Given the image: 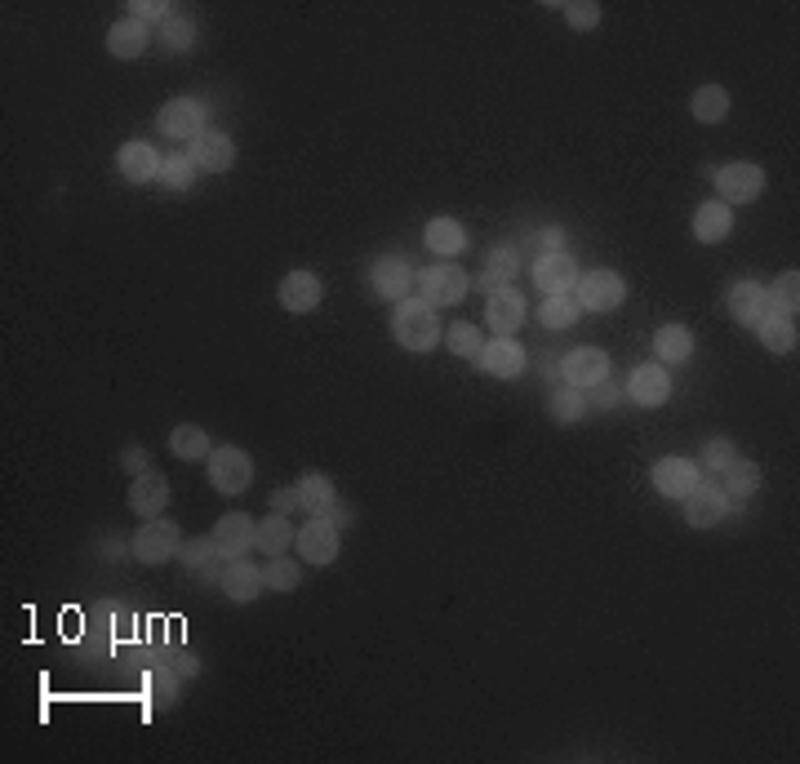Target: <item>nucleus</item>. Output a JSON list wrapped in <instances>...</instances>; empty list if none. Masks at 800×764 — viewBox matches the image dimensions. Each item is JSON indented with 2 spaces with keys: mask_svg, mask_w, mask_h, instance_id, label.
Returning a JSON list of instances; mask_svg holds the SVG:
<instances>
[{
  "mask_svg": "<svg viewBox=\"0 0 800 764\" xmlns=\"http://www.w3.org/2000/svg\"><path fill=\"white\" fill-rule=\"evenodd\" d=\"M392 339H397L404 352L422 356V352H436V343L445 339V325H440V312L431 303H422L418 294L400 298L397 312H392Z\"/></svg>",
  "mask_w": 800,
  "mask_h": 764,
  "instance_id": "1",
  "label": "nucleus"
},
{
  "mask_svg": "<svg viewBox=\"0 0 800 764\" xmlns=\"http://www.w3.org/2000/svg\"><path fill=\"white\" fill-rule=\"evenodd\" d=\"M205 129H209V107H205V98H196V94L169 98V102L156 111V134L169 138V143H187V147H192Z\"/></svg>",
  "mask_w": 800,
  "mask_h": 764,
  "instance_id": "2",
  "label": "nucleus"
},
{
  "mask_svg": "<svg viewBox=\"0 0 800 764\" xmlns=\"http://www.w3.org/2000/svg\"><path fill=\"white\" fill-rule=\"evenodd\" d=\"M467 290H471V272H462L458 263H431L413 281V294L431 307H458L467 298Z\"/></svg>",
  "mask_w": 800,
  "mask_h": 764,
  "instance_id": "3",
  "label": "nucleus"
},
{
  "mask_svg": "<svg viewBox=\"0 0 800 764\" xmlns=\"http://www.w3.org/2000/svg\"><path fill=\"white\" fill-rule=\"evenodd\" d=\"M574 298L583 307V316H605V312H618L627 303V276L623 272H609V267H596V272H583L578 285H574Z\"/></svg>",
  "mask_w": 800,
  "mask_h": 764,
  "instance_id": "4",
  "label": "nucleus"
},
{
  "mask_svg": "<svg viewBox=\"0 0 800 764\" xmlns=\"http://www.w3.org/2000/svg\"><path fill=\"white\" fill-rule=\"evenodd\" d=\"M178 547H183V533H178V520H169V516L143 520V525H138V533L129 538V556H134L138 565H147V569H156V565L174 560V556H178Z\"/></svg>",
  "mask_w": 800,
  "mask_h": 764,
  "instance_id": "5",
  "label": "nucleus"
},
{
  "mask_svg": "<svg viewBox=\"0 0 800 764\" xmlns=\"http://www.w3.org/2000/svg\"><path fill=\"white\" fill-rule=\"evenodd\" d=\"M205 471H209V484L232 498L254 484V458L241 444H214V453L205 458Z\"/></svg>",
  "mask_w": 800,
  "mask_h": 764,
  "instance_id": "6",
  "label": "nucleus"
},
{
  "mask_svg": "<svg viewBox=\"0 0 800 764\" xmlns=\"http://www.w3.org/2000/svg\"><path fill=\"white\" fill-rule=\"evenodd\" d=\"M712 183H716V196L725 205H748V200H757L765 192L770 178H765V169L757 160H730V165L712 169Z\"/></svg>",
  "mask_w": 800,
  "mask_h": 764,
  "instance_id": "7",
  "label": "nucleus"
},
{
  "mask_svg": "<svg viewBox=\"0 0 800 764\" xmlns=\"http://www.w3.org/2000/svg\"><path fill=\"white\" fill-rule=\"evenodd\" d=\"M294 547H299V560H308V565H334L339 551H343V529L330 516H312L299 529Z\"/></svg>",
  "mask_w": 800,
  "mask_h": 764,
  "instance_id": "8",
  "label": "nucleus"
},
{
  "mask_svg": "<svg viewBox=\"0 0 800 764\" xmlns=\"http://www.w3.org/2000/svg\"><path fill=\"white\" fill-rule=\"evenodd\" d=\"M413 281H418V272H413V263L404 254H383V258L370 263V290L392 307L413 294Z\"/></svg>",
  "mask_w": 800,
  "mask_h": 764,
  "instance_id": "9",
  "label": "nucleus"
},
{
  "mask_svg": "<svg viewBox=\"0 0 800 764\" xmlns=\"http://www.w3.org/2000/svg\"><path fill=\"white\" fill-rule=\"evenodd\" d=\"M525 316H529V303L516 285H498L494 294H485V325L494 330V339H516Z\"/></svg>",
  "mask_w": 800,
  "mask_h": 764,
  "instance_id": "10",
  "label": "nucleus"
},
{
  "mask_svg": "<svg viewBox=\"0 0 800 764\" xmlns=\"http://www.w3.org/2000/svg\"><path fill=\"white\" fill-rule=\"evenodd\" d=\"M681 502H685V525H690V529H721L725 516L734 511V502L725 498V489H721V484H703V480H699Z\"/></svg>",
  "mask_w": 800,
  "mask_h": 764,
  "instance_id": "11",
  "label": "nucleus"
},
{
  "mask_svg": "<svg viewBox=\"0 0 800 764\" xmlns=\"http://www.w3.org/2000/svg\"><path fill=\"white\" fill-rule=\"evenodd\" d=\"M529 276H534V285H538V294L547 298V294H574V285H578L583 272H578V258H574V254L552 249V254H538V258H534Z\"/></svg>",
  "mask_w": 800,
  "mask_h": 764,
  "instance_id": "12",
  "label": "nucleus"
},
{
  "mask_svg": "<svg viewBox=\"0 0 800 764\" xmlns=\"http://www.w3.org/2000/svg\"><path fill=\"white\" fill-rule=\"evenodd\" d=\"M276 298H281V307H285L290 316H312V312L325 303V285H321L316 272L299 267V272H285V276H281Z\"/></svg>",
  "mask_w": 800,
  "mask_h": 764,
  "instance_id": "13",
  "label": "nucleus"
},
{
  "mask_svg": "<svg viewBox=\"0 0 800 764\" xmlns=\"http://www.w3.org/2000/svg\"><path fill=\"white\" fill-rule=\"evenodd\" d=\"M725 307H730L734 325H743V330H761V325L774 316V312H770V294H765V285H761V281H752V276L730 285Z\"/></svg>",
  "mask_w": 800,
  "mask_h": 764,
  "instance_id": "14",
  "label": "nucleus"
},
{
  "mask_svg": "<svg viewBox=\"0 0 800 764\" xmlns=\"http://www.w3.org/2000/svg\"><path fill=\"white\" fill-rule=\"evenodd\" d=\"M703 480V467L694 462V458H685V453H667V458H658L654 467H650V484L663 493V498H685L694 484Z\"/></svg>",
  "mask_w": 800,
  "mask_h": 764,
  "instance_id": "15",
  "label": "nucleus"
},
{
  "mask_svg": "<svg viewBox=\"0 0 800 764\" xmlns=\"http://www.w3.org/2000/svg\"><path fill=\"white\" fill-rule=\"evenodd\" d=\"M623 391H627L632 404H641V409H658V404L672 400V374H667V365L645 361V365H636V370L627 374Z\"/></svg>",
  "mask_w": 800,
  "mask_h": 764,
  "instance_id": "16",
  "label": "nucleus"
},
{
  "mask_svg": "<svg viewBox=\"0 0 800 764\" xmlns=\"http://www.w3.org/2000/svg\"><path fill=\"white\" fill-rule=\"evenodd\" d=\"M160 160H165V156H160L147 138H129V143L116 147V174H120L125 183H134V187L156 183V178H160Z\"/></svg>",
  "mask_w": 800,
  "mask_h": 764,
  "instance_id": "17",
  "label": "nucleus"
},
{
  "mask_svg": "<svg viewBox=\"0 0 800 764\" xmlns=\"http://www.w3.org/2000/svg\"><path fill=\"white\" fill-rule=\"evenodd\" d=\"M254 533H258V520L245 516V511H227V516L209 529V538H214V547H218L223 560H245V556L254 551Z\"/></svg>",
  "mask_w": 800,
  "mask_h": 764,
  "instance_id": "18",
  "label": "nucleus"
},
{
  "mask_svg": "<svg viewBox=\"0 0 800 764\" xmlns=\"http://www.w3.org/2000/svg\"><path fill=\"white\" fill-rule=\"evenodd\" d=\"M125 502H129V511H134L138 520H156V516H165V507H169V480H165V471L152 467V471L134 476Z\"/></svg>",
  "mask_w": 800,
  "mask_h": 764,
  "instance_id": "19",
  "label": "nucleus"
},
{
  "mask_svg": "<svg viewBox=\"0 0 800 764\" xmlns=\"http://www.w3.org/2000/svg\"><path fill=\"white\" fill-rule=\"evenodd\" d=\"M560 382L578 386V391H592L596 382H609V356L601 347H574L560 356Z\"/></svg>",
  "mask_w": 800,
  "mask_h": 764,
  "instance_id": "20",
  "label": "nucleus"
},
{
  "mask_svg": "<svg viewBox=\"0 0 800 764\" xmlns=\"http://www.w3.org/2000/svg\"><path fill=\"white\" fill-rule=\"evenodd\" d=\"M187 156L196 160L201 174H227V169L236 165V143H232V134H223V129H205V134L187 147Z\"/></svg>",
  "mask_w": 800,
  "mask_h": 764,
  "instance_id": "21",
  "label": "nucleus"
},
{
  "mask_svg": "<svg viewBox=\"0 0 800 764\" xmlns=\"http://www.w3.org/2000/svg\"><path fill=\"white\" fill-rule=\"evenodd\" d=\"M694 241L699 245H721V241H730L734 236V205H725L721 196H712V200H703L699 209H694Z\"/></svg>",
  "mask_w": 800,
  "mask_h": 764,
  "instance_id": "22",
  "label": "nucleus"
},
{
  "mask_svg": "<svg viewBox=\"0 0 800 764\" xmlns=\"http://www.w3.org/2000/svg\"><path fill=\"white\" fill-rule=\"evenodd\" d=\"M489 379H520L525 374V365H529V356H525V347L516 343V339H494V343H485V352H480V361H476Z\"/></svg>",
  "mask_w": 800,
  "mask_h": 764,
  "instance_id": "23",
  "label": "nucleus"
},
{
  "mask_svg": "<svg viewBox=\"0 0 800 764\" xmlns=\"http://www.w3.org/2000/svg\"><path fill=\"white\" fill-rule=\"evenodd\" d=\"M263 591H267V578H263V569H258L254 560H227V569H223V596H227L232 605H254Z\"/></svg>",
  "mask_w": 800,
  "mask_h": 764,
  "instance_id": "24",
  "label": "nucleus"
},
{
  "mask_svg": "<svg viewBox=\"0 0 800 764\" xmlns=\"http://www.w3.org/2000/svg\"><path fill=\"white\" fill-rule=\"evenodd\" d=\"M147 45H152V27H143L138 18H116L111 27H107V53L111 58H143L147 53Z\"/></svg>",
  "mask_w": 800,
  "mask_h": 764,
  "instance_id": "25",
  "label": "nucleus"
},
{
  "mask_svg": "<svg viewBox=\"0 0 800 764\" xmlns=\"http://www.w3.org/2000/svg\"><path fill=\"white\" fill-rule=\"evenodd\" d=\"M422 245H427L436 258L453 263V258L471 245V236H467V227H462L458 218H431V223L422 227Z\"/></svg>",
  "mask_w": 800,
  "mask_h": 764,
  "instance_id": "26",
  "label": "nucleus"
},
{
  "mask_svg": "<svg viewBox=\"0 0 800 764\" xmlns=\"http://www.w3.org/2000/svg\"><path fill=\"white\" fill-rule=\"evenodd\" d=\"M294 516H285V511H267L263 520H258V533H254V547L267 556V560H276V556H290V547H294Z\"/></svg>",
  "mask_w": 800,
  "mask_h": 764,
  "instance_id": "27",
  "label": "nucleus"
},
{
  "mask_svg": "<svg viewBox=\"0 0 800 764\" xmlns=\"http://www.w3.org/2000/svg\"><path fill=\"white\" fill-rule=\"evenodd\" d=\"M147 703H152V712H169L174 703H178V689H183V676L165 663V654H156L152 658V667H147Z\"/></svg>",
  "mask_w": 800,
  "mask_h": 764,
  "instance_id": "28",
  "label": "nucleus"
},
{
  "mask_svg": "<svg viewBox=\"0 0 800 764\" xmlns=\"http://www.w3.org/2000/svg\"><path fill=\"white\" fill-rule=\"evenodd\" d=\"M694 356V330L690 325H658L654 330V361L658 365H685Z\"/></svg>",
  "mask_w": 800,
  "mask_h": 764,
  "instance_id": "29",
  "label": "nucleus"
},
{
  "mask_svg": "<svg viewBox=\"0 0 800 764\" xmlns=\"http://www.w3.org/2000/svg\"><path fill=\"white\" fill-rule=\"evenodd\" d=\"M334 502H339V489H334V480H330L325 471H303V476H299V511H308V516H330Z\"/></svg>",
  "mask_w": 800,
  "mask_h": 764,
  "instance_id": "30",
  "label": "nucleus"
},
{
  "mask_svg": "<svg viewBox=\"0 0 800 764\" xmlns=\"http://www.w3.org/2000/svg\"><path fill=\"white\" fill-rule=\"evenodd\" d=\"M169 453H174L178 462H205V458L214 453V440H209V431H205L201 422H178V427L169 431Z\"/></svg>",
  "mask_w": 800,
  "mask_h": 764,
  "instance_id": "31",
  "label": "nucleus"
},
{
  "mask_svg": "<svg viewBox=\"0 0 800 764\" xmlns=\"http://www.w3.org/2000/svg\"><path fill=\"white\" fill-rule=\"evenodd\" d=\"M730 107H734V98H730L725 85H699L694 98H690V116L699 125H721L730 116Z\"/></svg>",
  "mask_w": 800,
  "mask_h": 764,
  "instance_id": "32",
  "label": "nucleus"
},
{
  "mask_svg": "<svg viewBox=\"0 0 800 764\" xmlns=\"http://www.w3.org/2000/svg\"><path fill=\"white\" fill-rule=\"evenodd\" d=\"M547 413H552V422H560V427L583 422V418H587V391H578V386H569V382H556V386L547 391Z\"/></svg>",
  "mask_w": 800,
  "mask_h": 764,
  "instance_id": "33",
  "label": "nucleus"
},
{
  "mask_svg": "<svg viewBox=\"0 0 800 764\" xmlns=\"http://www.w3.org/2000/svg\"><path fill=\"white\" fill-rule=\"evenodd\" d=\"M721 476H725V484H721V489H725V498H730L734 507H739V502H748V498H757V489H761V467H757L752 458H734Z\"/></svg>",
  "mask_w": 800,
  "mask_h": 764,
  "instance_id": "34",
  "label": "nucleus"
},
{
  "mask_svg": "<svg viewBox=\"0 0 800 764\" xmlns=\"http://www.w3.org/2000/svg\"><path fill=\"white\" fill-rule=\"evenodd\" d=\"M578 316H583V307H578V298H574V294H547V298H543V307H538V325H543V330H552V334L574 330V325H578Z\"/></svg>",
  "mask_w": 800,
  "mask_h": 764,
  "instance_id": "35",
  "label": "nucleus"
},
{
  "mask_svg": "<svg viewBox=\"0 0 800 764\" xmlns=\"http://www.w3.org/2000/svg\"><path fill=\"white\" fill-rule=\"evenodd\" d=\"M196 178H201V169H196V160L187 156V151H169L165 160H160V187H169V192H187V187H196Z\"/></svg>",
  "mask_w": 800,
  "mask_h": 764,
  "instance_id": "36",
  "label": "nucleus"
},
{
  "mask_svg": "<svg viewBox=\"0 0 800 764\" xmlns=\"http://www.w3.org/2000/svg\"><path fill=\"white\" fill-rule=\"evenodd\" d=\"M765 294H770V312H774V316H788V321H797V312H800V272H783V276H774V285H765Z\"/></svg>",
  "mask_w": 800,
  "mask_h": 764,
  "instance_id": "37",
  "label": "nucleus"
},
{
  "mask_svg": "<svg viewBox=\"0 0 800 764\" xmlns=\"http://www.w3.org/2000/svg\"><path fill=\"white\" fill-rule=\"evenodd\" d=\"M445 347H449L458 361H480V352H485V334H480L471 321H453V325L445 330Z\"/></svg>",
  "mask_w": 800,
  "mask_h": 764,
  "instance_id": "38",
  "label": "nucleus"
},
{
  "mask_svg": "<svg viewBox=\"0 0 800 764\" xmlns=\"http://www.w3.org/2000/svg\"><path fill=\"white\" fill-rule=\"evenodd\" d=\"M761 343L774 352V356H792L800 347V330H797V321H788V316H770L761 330Z\"/></svg>",
  "mask_w": 800,
  "mask_h": 764,
  "instance_id": "39",
  "label": "nucleus"
},
{
  "mask_svg": "<svg viewBox=\"0 0 800 764\" xmlns=\"http://www.w3.org/2000/svg\"><path fill=\"white\" fill-rule=\"evenodd\" d=\"M156 36H160V45H165V49H174V53H187V49L196 45V22H192L187 13H178V9H174V13H169L160 27H156Z\"/></svg>",
  "mask_w": 800,
  "mask_h": 764,
  "instance_id": "40",
  "label": "nucleus"
},
{
  "mask_svg": "<svg viewBox=\"0 0 800 764\" xmlns=\"http://www.w3.org/2000/svg\"><path fill=\"white\" fill-rule=\"evenodd\" d=\"M516 272H520V249H516V245H494V249L485 254V276H489L494 285H511Z\"/></svg>",
  "mask_w": 800,
  "mask_h": 764,
  "instance_id": "41",
  "label": "nucleus"
},
{
  "mask_svg": "<svg viewBox=\"0 0 800 764\" xmlns=\"http://www.w3.org/2000/svg\"><path fill=\"white\" fill-rule=\"evenodd\" d=\"M263 578H267V591H294L303 582V565L290 556H276L263 565Z\"/></svg>",
  "mask_w": 800,
  "mask_h": 764,
  "instance_id": "42",
  "label": "nucleus"
},
{
  "mask_svg": "<svg viewBox=\"0 0 800 764\" xmlns=\"http://www.w3.org/2000/svg\"><path fill=\"white\" fill-rule=\"evenodd\" d=\"M703 458H699V467H708V471H725L734 458H739V444L730 440V435H712V440H703V449H699Z\"/></svg>",
  "mask_w": 800,
  "mask_h": 764,
  "instance_id": "43",
  "label": "nucleus"
},
{
  "mask_svg": "<svg viewBox=\"0 0 800 764\" xmlns=\"http://www.w3.org/2000/svg\"><path fill=\"white\" fill-rule=\"evenodd\" d=\"M560 13H565V22H569L574 31H596L605 9H601L596 0H565V4H560Z\"/></svg>",
  "mask_w": 800,
  "mask_h": 764,
  "instance_id": "44",
  "label": "nucleus"
},
{
  "mask_svg": "<svg viewBox=\"0 0 800 764\" xmlns=\"http://www.w3.org/2000/svg\"><path fill=\"white\" fill-rule=\"evenodd\" d=\"M169 13H174L169 0H129V18H138L143 27H160Z\"/></svg>",
  "mask_w": 800,
  "mask_h": 764,
  "instance_id": "45",
  "label": "nucleus"
},
{
  "mask_svg": "<svg viewBox=\"0 0 800 764\" xmlns=\"http://www.w3.org/2000/svg\"><path fill=\"white\" fill-rule=\"evenodd\" d=\"M165 663H169L183 680H196V676H201V658H196L192 649H169V654H165Z\"/></svg>",
  "mask_w": 800,
  "mask_h": 764,
  "instance_id": "46",
  "label": "nucleus"
},
{
  "mask_svg": "<svg viewBox=\"0 0 800 764\" xmlns=\"http://www.w3.org/2000/svg\"><path fill=\"white\" fill-rule=\"evenodd\" d=\"M623 395H627L623 386H609V382H596V386L587 391V409H592V404H596V409H614V404H618Z\"/></svg>",
  "mask_w": 800,
  "mask_h": 764,
  "instance_id": "47",
  "label": "nucleus"
},
{
  "mask_svg": "<svg viewBox=\"0 0 800 764\" xmlns=\"http://www.w3.org/2000/svg\"><path fill=\"white\" fill-rule=\"evenodd\" d=\"M120 467H125L129 476H143V471H152V458H147L143 444H125V449H120Z\"/></svg>",
  "mask_w": 800,
  "mask_h": 764,
  "instance_id": "48",
  "label": "nucleus"
},
{
  "mask_svg": "<svg viewBox=\"0 0 800 764\" xmlns=\"http://www.w3.org/2000/svg\"><path fill=\"white\" fill-rule=\"evenodd\" d=\"M294 507H299V484H281V489L272 493V511H285V516H290Z\"/></svg>",
  "mask_w": 800,
  "mask_h": 764,
  "instance_id": "49",
  "label": "nucleus"
},
{
  "mask_svg": "<svg viewBox=\"0 0 800 764\" xmlns=\"http://www.w3.org/2000/svg\"><path fill=\"white\" fill-rule=\"evenodd\" d=\"M538 245H543V254L560 249V245H565V227H556V223H552V227H543V232H538Z\"/></svg>",
  "mask_w": 800,
  "mask_h": 764,
  "instance_id": "50",
  "label": "nucleus"
},
{
  "mask_svg": "<svg viewBox=\"0 0 800 764\" xmlns=\"http://www.w3.org/2000/svg\"><path fill=\"white\" fill-rule=\"evenodd\" d=\"M330 520H334V525H339V529H348V525H352V520H357V511H352V507H348V502H334V511H330Z\"/></svg>",
  "mask_w": 800,
  "mask_h": 764,
  "instance_id": "51",
  "label": "nucleus"
}]
</instances>
